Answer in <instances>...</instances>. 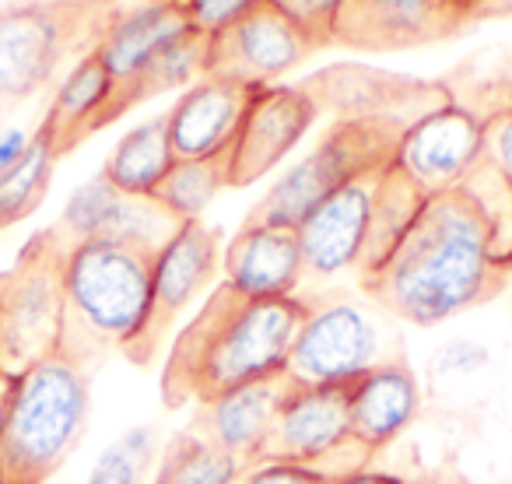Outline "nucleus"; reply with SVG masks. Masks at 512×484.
Segmentation results:
<instances>
[{
    "mask_svg": "<svg viewBox=\"0 0 512 484\" xmlns=\"http://www.w3.org/2000/svg\"><path fill=\"white\" fill-rule=\"evenodd\" d=\"M302 320H306L302 295L253 302L235 295L221 281L190 320V327L172 341L162 376L165 404L179 407L186 400L207 404L235 386L285 376Z\"/></svg>",
    "mask_w": 512,
    "mask_h": 484,
    "instance_id": "2",
    "label": "nucleus"
},
{
    "mask_svg": "<svg viewBox=\"0 0 512 484\" xmlns=\"http://www.w3.org/2000/svg\"><path fill=\"white\" fill-rule=\"evenodd\" d=\"M183 11L186 25L200 36H214V32L228 29L239 18L253 15L256 8H264L271 0H172Z\"/></svg>",
    "mask_w": 512,
    "mask_h": 484,
    "instance_id": "31",
    "label": "nucleus"
},
{
    "mask_svg": "<svg viewBox=\"0 0 512 484\" xmlns=\"http://www.w3.org/2000/svg\"><path fill=\"white\" fill-rule=\"evenodd\" d=\"M88 414V369L60 351L11 372L0 400V467L8 484L50 481L78 449Z\"/></svg>",
    "mask_w": 512,
    "mask_h": 484,
    "instance_id": "4",
    "label": "nucleus"
},
{
    "mask_svg": "<svg viewBox=\"0 0 512 484\" xmlns=\"http://www.w3.org/2000/svg\"><path fill=\"white\" fill-rule=\"evenodd\" d=\"M249 463L221 449L197 428H186L165 446L151 484H239Z\"/></svg>",
    "mask_w": 512,
    "mask_h": 484,
    "instance_id": "25",
    "label": "nucleus"
},
{
    "mask_svg": "<svg viewBox=\"0 0 512 484\" xmlns=\"http://www.w3.org/2000/svg\"><path fill=\"white\" fill-rule=\"evenodd\" d=\"M271 8H278L316 50L334 46V25L344 0H271Z\"/></svg>",
    "mask_w": 512,
    "mask_h": 484,
    "instance_id": "30",
    "label": "nucleus"
},
{
    "mask_svg": "<svg viewBox=\"0 0 512 484\" xmlns=\"http://www.w3.org/2000/svg\"><path fill=\"white\" fill-rule=\"evenodd\" d=\"M176 228L179 221L155 197H130V193L116 190L102 172L67 197L57 221V232L64 235L67 246L85 239H116L134 242L151 253L162 250Z\"/></svg>",
    "mask_w": 512,
    "mask_h": 484,
    "instance_id": "16",
    "label": "nucleus"
},
{
    "mask_svg": "<svg viewBox=\"0 0 512 484\" xmlns=\"http://www.w3.org/2000/svg\"><path fill=\"white\" fill-rule=\"evenodd\" d=\"M155 453V425H130L95 456L85 484H141L155 463Z\"/></svg>",
    "mask_w": 512,
    "mask_h": 484,
    "instance_id": "29",
    "label": "nucleus"
},
{
    "mask_svg": "<svg viewBox=\"0 0 512 484\" xmlns=\"http://www.w3.org/2000/svg\"><path fill=\"white\" fill-rule=\"evenodd\" d=\"M172 165H176V151L169 144V123L162 113L120 137V144L109 151L102 165V176L130 197H155Z\"/></svg>",
    "mask_w": 512,
    "mask_h": 484,
    "instance_id": "24",
    "label": "nucleus"
},
{
    "mask_svg": "<svg viewBox=\"0 0 512 484\" xmlns=\"http://www.w3.org/2000/svg\"><path fill=\"white\" fill-rule=\"evenodd\" d=\"M57 148L43 130H32V148L25 158L0 176V228H11L18 221L32 218L39 204L46 200V190L53 183V165H57Z\"/></svg>",
    "mask_w": 512,
    "mask_h": 484,
    "instance_id": "26",
    "label": "nucleus"
},
{
    "mask_svg": "<svg viewBox=\"0 0 512 484\" xmlns=\"http://www.w3.org/2000/svg\"><path fill=\"white\" fill-rule=\"evenodd\" d=\"M316 46L281 15L264 4L228 29L207 36V78H225L246 88H267L309 60Z\"/></svg>",
    "mask_w": 512,
    "mask_h": 484,
    "instance_id": "15",
    "label": "nucleus"
},
{
    "mask_svg": "<svg viewBox=\"0 0 512 484\" xmlns=\"http://www.w3.org/2000/svg\"><path fill=\"white\" fill-rule=\"evenodd\" d=\"M228 186V155L204 158V162H176L172 172L155 190V200L183 225L200 221V214L211 207V200Z\"/></svg>",
    "mask_w": 512,
    "mask_h": 484,
    "instance_id": "28",
    "label": "nucleus"
},
{
    "mask_svg": "<svg viewBox=\"0 0 512 484\" xmlns=\"http://www.w3.org/2000/svg\"><path fill=\"white\" fill-rule=\"evenodd\" d=\"M484 162L512 186V102L495 109L484 123Z\"/></svg>",
    "mask_w": 512,
    "mask_h": 484,
    "instance_id": "32",
    "label": "nucleus"
},
{
    "mask_svg": "<svg viewBox=\"0 0 512 484\" xmlns=\"http://www.w3.org/2000/svg\"><path fill=\"white\" fill-rule=\"evenodd\" d=\"M151 260L155 253L134 242H74L64 267L60 355L88 369L109 351L137 348L151 316Z\"/></svg>",
    "mask_w": 512,
    "mask_h": 484,
    "instance_id": "3",
    "label": "nucleus"
},
{
    "mask_svg": "<svg viewBox=\"0 0 512 484\" xmlns=\"http://www.w3.org/2000/svg\"><path fill=\"white\" fill-rule=\"evenodd\" d=\"M221 235L204 221H183L151 260V316L130 362L148 365L169 337L172 323L214 285L221 271Z\"/></svg>",
    "mask_w": 512,
    "mask_h": 484,
    "instance_id": "10",
    "label": "nucleus"
},
{
    "mask_svg": "<svg viewBox=\"0 0 512 484\" xmlns=\"http://www.w3.org/2000/svg\"><path fill=\"white\" fill-rule=\"evenodd\" d=\"M383 169L362 172L358 179L334 190L299 225L306 278L334 281L341 274L362 271L376 235L379 197H383Z\"/></svg>",
    "mask_w": 512,
    "mask_h": 484,
    "instance_id": "12",
    "label": "nucleus"
},
{
    "mask_svg": "<svg viewBox=\"0 0 512 484\" xmlns=\"http://www.w3.org/2000/svg\"><path fill=\"white\" fill-rule=\"evenodd\" d=\"M453 4H456V8L467 11V18H470V4H474V0H453Z\"/></svg>",
    "mask_w": 512,
    "mask_h": 484,
    "instance_id": "38",
    "label": "nucleus"
},
{
    "mask_svg": "<svg viewBox=\"0 0 512 484\" xmlns=\"http://www.w3.org/2000/svg\"><path fill=\"white\" fill-rule=\"evenodd\" d=\"M123 116L120 109V88H116L113 74L106 71V64L99 60V53H85L71 71L64 74V81L53 92V102L46 109L43 130L50 137V144L57 148V155L64 158L67 151H74L81 141H88L92 134L106 130L109 123H116Z\"/></svg>",
    "mask_w": 512,
    "mask_h": 484,
    "instance_id": "20",
    "label": "nucleus"
},
{
    "mask_svg": "<svg viewBox=\"0 0 512 484\" xmlns=\"http://www.w3.org/2000/svg\"><path fill=\"white\" fill-rule=\"evenodd\" d=\"M495 386V362L484 344L453 337L428 358V400L449 414H477Z\"/></svg>",
    "mask_w": 512,
    "mask_h": 484,
    "instance_id": "23",
    "label": "nucleus"
},
{
    "mask_svg": "<svg viewBox=\"0 0 512 484\" xmlns=\"http://www.w3.org/2000/svg\"><path fill=\"white\" fill-rule=\"evenodd\" d=\"M404 344L397 320L365 295L316 292L306 299V320L288 358V383L295 386H351L369 369L400 362Z\"/></svg>",
    "mask_w": 512,
    "mask_h": 484,
    "instance_id": "5",
    "label": "nucleus"
},
{
    "mask_svg": "<svg viewBox=\"0 0 512 484\" xmlns=\"http://www.w3.org/2000/svg\"><path fill=\"white\" fill-rule=\"evenodd\" d=\"M29 148H32V130H25V127L4 130V134H0V176L8 169H15Z\"/></svg>",
    "mask_w": 512,
    "mask_h": 484,
    "instance_id": "34",
    "label": "nucleus"
},
{
    "mask_svg": "<svg viewBox=\"0 0 512 484\" xmlns=\"http://www.w3.org/2000/svg\"><path fill=\"white\" fill-rule=\"evenodd\" d=\"M18 4H39V8H57V11H81V15H113L116 0H18Z\"/></svg>",
    "mask_w": 512,
    "mask_h": 484,
    "instance_id": "35",
    "label": "nucleus"
},
{
    "mask_svg": "<svg viewBox=\"0 0 512 484\" xmlns=\"http://www.w3.org/2000/svg\"><path fill=\"white\" fill-rule=\"evenodd\" d=\"M67 250L57 225L43 228L0 274V372L11 376L60 351Z\"/></svg>",
    "mask_w": 512,
    "mask_h": 484,
    "instance_id": "8",
    "label": "nucleus"
},
{
    "mask_svg": "<svg viewBox=\"0 0 512 484\" xmlns=\"http://www.w3.org/2000/svg\"><path fill=\"white\" fill-rule=\"evenodd\" d=\"M512 281V186L481 162L456 190L425 197L362 295L411 327H439Z\"/></svg>",
    "mask_w": 512,
    "mask_h": 484,
    "instance_id": "1",
    "label": "nucleus"
},
{
    "mask_svg": "<svg viewBox=\"0 0 512 484\" xmlns=\"http://www.w3.org/2000/svg\"><path fill=\"white\" fill-rule=\"evenodd\" d=\"M200 78H207V36L200 32H186L179 36L172 46H165L155 60L148 64V71L134 81V85L123 92L120 106L123 113H130L141 102L155 99L162 92H172V88H190L197 85Z\"/></svg>",
    "mask_w": 512,
    "mask_h": 484,
    "instance_id": "27",
    "label": "nucleus"
},
{
    "mask_svg": "<svg viewBox=\"0 0 512 484\" xmlns=\"http://www.w3.org/2000/svg\"><path fill=\"white\" fill-rule=\"evenodd\" d=\"M320 113V102L306 85L256 88L239 137L228 151V190L253 186L256 179L278 169L295 151V144L309 134Z\"/></svg>",
    "mask_w": 512,
    "mask_h": 484,
    "instance_id": "14",
    "label": "nucleus"
},
{
    "mask_svg": "<svg viewBox=\"0 0 512 484\" xmlns=\"http://www.w3.org/2000/svg\"><path fill=\"white\" fill-rule=\"evenodd\" d=\"M288 376L260 379V383L235 386V390L218 393L207 404H197L193 428L204 432L221 449L242 456L246 463H256L264 449L267 435L274 428V418L281 411V400L288 393Z\"/></svg>",
    "mask_w": 512,
    "mask_h": 484,
    "instance_id": "21",
    "label": "nucleus"
},
{
    "mask_svg": "<svg viewBox=\"0 0 512 484\" xmlns=\"http://www.w3.org/2000/svg\"><path fill=\"white\" fill-rule=\"evenodd\" d=\"M253 95L256 88L235 85L225 78H200L197 85L186 88L165 113L176 162L225 158L239 137Z\"/></svg>",
    "mask_w": 512,
    "mask_h": 484,
    "instance_id": "18",
    "label": "nucleus"
},
{
    "mask_svg": "<svg viewBox=\"0 0 512 484\" xmlns=\"http://www.w3.org/2000/svg\"><path fill=\"white\" fill-rule=\"evenodd\" d=\"M186 32H190V25H186L183 11L172 0H144V4H137L130 11H116V18L102 32L95 53L106 64V71L113 74L116 88H120V99L148 71L151 60L165 46L176 43L179 36H186Z\"/></svg>",
    "mask_w": 512,
    "mask_h": 484,
    "instance_id": "22",
    "label": "nucleus"
},
{
    "mask_svg": "<svg viewBox=\"0 0 512 484\" xmlns=\"http://www.w3.org/2000/svg\"><path fill=\"white\" fill-rule=\"evenodd\" d=\"M330 484H407V481H404V477H397V474H383V470L362 467V470H351V474L334 477Z\"/></svg>",
    "mask_w": 512,
    "mask_h": 484,
    "instance_id": "37",
    "label": "nucleus"
},
{
    "mask_svg": "<svg viewBox=\"0 0 512 484\" xmlns=\"http://www.w3.org/2000/svg\"><path fill=\"white\" fill-rule=\"evenodd\" d=\"M113 18L116 11L81 15L8 0L0 8V120L43 88L60 85L64 74L99 46Z\"/></svg>",
    "mask_w": 512,
    "mask_h": 484,
    "instance_id": "7",
    "label": "nucleus"
},
{
    "mask_svg": "<svg viewBox=\"0 0 512 484\" xmlns=\"http://www.w3.org/2000/svg\"><path fill=\"white\" fill-rule=\"evenodd\" d=\"M344 397H348L351 442L362 446L369 456L393 446L425 407L421 379L404 358L358 376L351 386H344Z\"/></svg>",
    "mask_w": 512,
    "mask_h": 484,
    "instance_id": "19",
    "label": "nucleus"
},
{
    "mask_svg": "<svg viewBox=\"0 0 512 484\" xmlns=\"http://www.w3.org/2000/svg\"><path fill=\"white\" fill-rule=\"evenodd\" d=\"M470 29L453 0H344L334 25V46L355 53L418 50Z\"/></svg>",
    "mask_w": 512,
    "mask_h": 484,
    "instance_id": "13",
    "label": "nucleus"
},
{
    "mask_svg": "<svg viewBox=\"0 0 512 484\" xmlns=\"http://www.w3.org/2000/svg\"><path fill=\"white\" fill-rule=\"evenodd\" d=\"M488 116L456 99L428 109L400 134L393 165L418 186L421 197L456 190L484 162Z\"/></svg>",
    "mask_w": 512,
    "mask_h": 484,
    "instance_id": "11",
    "label": "nucleus"
},
{
    "mask_svg": "<svg viewBox=\"0 0 512 484\" xmlns=\"http://www.w3.org/2000/svg\"><path fill=\"white\" fill-rule=\"evenodd\" d=\"M411 123L407 116H341L320 144L264 193V200H256L246 221L299 228L344 183L390 165L400 134Z\"/></svg>",
    "mask_w": 512,
    "mask_h": 484,
    "instance_id": "6",
    "label": "nucleus"
},
{
    "mask_svg": "<svg viewBox=\"0 0 512 484\" xmlns=\"http://www.w3.org/2000/svg\"><path fill=\"white\" fill-rule=\"evenodd\" d=\"M221 274L235 295L253 302L292 299L306 281L299 228L242 225L221 250Z\"/></svg>",
    "mask_w": 512,
    "mask_h": 484,
    "instance_id": "17",
    "label": "nucleus"
},
{
    "mask_svg": "<svg viewBox=\"0 0 512 484\" xmlns=\"http://www.w3.org/2000/svg\"><path fill=\"white\" fill-rule=\"evenodd\" d=\"M334 474L309 463H281V460H256L246 467L239 484H330Z\"/></svg>",
    "mask_w": 512,
    "mask_h": 484,
    "instance_id": "33",
    "label": "nucleus"
},
{
    "mask_svg": "<svg viewBox=\"0 0 512 484\" xmlns=\"http://www.w3.org/2000/svg\"><path fill=\"white\" fill-rule=\"evenodd\" d=\"M0 484H8V474H4V467H0Z\"/></svg>",
    "mask_w": 512,
    "mask_h": 484,
    "instance_id": "39",
    "label": "nucleus"
},
{
    "mask_svg": "<svg viewBox=\"0 0 512 484\" xmlns=\"http://www.w3.org/2000/svg\"><path fill=\"white\" fill-rule=\"evenodd\" d=\"M512 15V0H474L470 4V25L477 22H495V18Z\"/></svg>",
    "mask_w": 512,
    "mask_h": 484,
    "instance_id": "36",
    "label": "nucleus"
},
{
    "mask_svg": "<svg viewBox=\"0 0 512 484\" xmlns=\"http://www.w3.org/2000/svg\"><path fill=\"white\" fill-rule=\"evenodd\" d=\"M256 460L309 463L341 477L369 467L372 456L351 442L348 397L337 386H288L274 428Z\"/></svg>",
    "mask_w": 512,
    "mask_h": 484,
    "instance_id": "9",
    "label": "nucleus"
}]
</instances>
